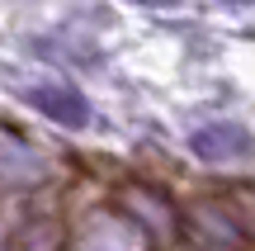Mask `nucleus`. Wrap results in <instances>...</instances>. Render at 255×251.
<instances>
[{
	"instance_id": "nucleus-3",
	"label": "nucleus",
	"mask_w": 255,
	"mask_h": 251,
	"mask_svg": "<svg viewBox=\"0 0 255 251\" xmlns=\"http://www.w3.org/2000/svg\"><path fill=\"white\" fill-rule=\"evenodd\" d=\"M132 5H151V9H165V5H175V0H132Z\"/></svg>"
},
{
	"instance_id": "nucleus-4",
	"label": "nucleus",
	"mask_w": 255,
	"mask_h": 251,
	"mask_svg": "<svg viewBox=\"0 0 255 251\" xmlns=\"http://www.w3.org/2000/svg\"><path fill=\"white\" fill-rule=\"evenodd\" d=\"M227 5H246V0H227Z\"/></svg>"
},
{
	"instance_id": "nucleus-2",
	"label": "nucleus",
	"mask_w": 255,
	"mask_h": 251,
	"mask_svg": "<svg viewBox=\"0 0 255 251\" xmlns=\"http://www.w3.org/2000/svg\"><path fill=\"white\" fill-rule=\"evenodd\" d=\"M189 142H194V152H199L203 161H222V157H232V152H246L251 133H241L237 123H213V128H199Z\"/></svg>"
},
{
	"instance_id": "nucleus-1",
	"label": "nucleus",
	"mask_w": 255,
	"mask_h": 251,
	"mask_svg": "<svg viewBox=\"0 0 255 251\" xmlns=\"http://www.w3.org/2000/svg\"><path fill=\"white\" fill-rule=\"evenodd\" d=\"M28 104H33L38 114H47L52 123H62V128H85V123H90V100H85L76 85H57V81L33 85V90H28Z\"/></svg>"
}]
</instances>
